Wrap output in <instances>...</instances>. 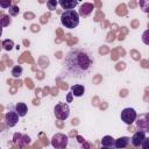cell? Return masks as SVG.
I'll return each mask as SVG.
<instances>
[{
  "label": "cell",
  "instance_id": "cell-1",
  "mask_svg": "<svg viewBox=\"0 0 149 149\" xmlns=\"http://www.w3.org/2000/svg\"><path fill=\"white\" fill-rule=\"evenodd\" d=\"M93 64V55L88 49L83 47L72 48L63 58L61 77L84 78L91 72Z\"/></svg>",
  "mask_w": 149,
  "mask_h": 149
},
{
  "label": "cell",
  "instance_id": "cell-2",
  "mask_svg": "<svg viewBox=\"0 0 149 149\" xmlns=\"http://www.w3.org/2000/svg\"><path fill=\"white\" fill-rule=\"evenodd\" d=\"M79 14L74 9H65L61 15V23L68 28L73 29L79 24Z\"/></svg>",
  "mask_w": 149,
  "mask_h": 149
},
{
  "label": "cell",
  "instance_id": "cell-3",
  "mask_svg": "<svg viewBox=\"0 0 149 149\" xmlns=\"http://www.w3.org/2000/svg\"><path fill=\"white\" fill-rule=\"evenodd\" d=\"M54 114L58 120H66L70 115V107L66 102H58L54 107Z\"/></svg>",
  "mask_w": 149,
  "mask_h": 149
},
{
  "label": "cell",
  "instance_id": "cell-4",
  "mask_svg": "<svg viewBox=\"0 0 149 149\" xmlns=\"http://www.w3.org/2000/svg\"><path fill=\"white\" fill-rule=\"evenodd\" d=\"M69 143V139L65 134L63 133H56L52 137H51V146L56 149H62L65 148Z\"/></svg>",
  "mask_w": 149,
  "mask_h": 149
},
{
  "label": "cell",
  "instance_id": "cell-5",
  "mask_svg": "<svg viewBox=\"0 0 149 149\" xmlns=\"http://www.w3.org/2000/svg\"><path fill=\"white\" fill-rule=\"evenodd\" d=\"M136 118H137V113L134 108L127 107V108H123L121 112V120L126 125H132L136 120Z\"/></svg>",
  "mask_w": 149,
  "mask_h": 149
},
{
  "label": "cell",
  "instance_id": "cell-6",
  "mask_svg": "<svg viewBox=\"0 0 149 149\" xmlns=\"http://www.w3.org/2000/svg\"><path fill=\"white\" fill-rule=\"evenodd\" d=\"M19 118H20V116H19V114L16 113L15 108H10V109L6 113V115H5L6 125H7L8 127H14V126L17 123Z\"/></svg>",
  "mask_w": 149,
  "mask_h": 149
},
{
  "label": "cell",
  "instance_id": "cell-7",
  "mask_svg": "<svg viewBox=\"0 0 149 149\" xmlns=\"http://www.w3.org/2000/svg\"><path fill=\"white\" fill-rule=\"evenodd\" d=\"M13 141H14V143L16 146H19V147L22 148V147H24V146H27V144L30 143V137L28 135H26V134L15 133L14 136H13Z\"/></svg>",
  "mask_w": 149,
  "mask_h": 149
},
{
  "label": "cell",
  "instance_id": "cell-8",
  "mask_svg": "<svg viewBox=\"0 0 149 149\" xmlns=\"http://www.w3.org/2000/svg\"><path fill=\"white\" fill-rule=\"evenodd\" d=\"M146 137H147V136H146V132H144V130H137V132L132 136L130 142H132V144H133L134 147H141V144H142V142H143V140H144Z\"/></svg>",
  "mask_w": 149,
  "mask_h": 149
},
{
  "label": "cell",
  "instance_id": "cell-9",
  "mask_svg": "<svg viewBox=\"0 0 149 149\" xmlns=\"http://www.w3.org/2000/svg\"><path fill=\"white\" fill-rule=\"evenodd\" d=\"M93 9H94L93 3H91V2H84V3L79 7L78 14H79V16H88V15L93 12Z\"/></svg>",
  "mask_w": 149,
  "mask_h": 149
},
{
  "label": "cell",
  "instance_id": "cell-10",
  "mask_svg": "<svg viewBox=\"0 0 149 149\" xmlns=\"http://www.w3.org/2000/svg\"><path fill=\"white\" fill-rule=\"evenodd\" d=\"M57 1L63 9H74V7L78 5L80 0H57Z\"/></svg>",
  "mask_w": 149,
  "mask_h": 149
},
{
  "label": "cell",
  "instance_id": "cell-11",
  "mask_svg": "<svg viewBox=\"0 0 149 149\" xmlns=\"http://www.w3.org/2000/svg\"><path fill=\"white\" fill-rule=\"evenodd\" d=\"M129 142H130V139L128 136H121V137L114 140V148H118V149L126 148V147H128Z\"/></svg>",
  "mask_w": 149,
  "mask_h": 149
},
{
  "label": "cell",
  "instance_id": "cell-12",
  "mask_svg": "<svg viewBox=\"0 0 149 149\" xmlns=\"http://www.w3.org/2000/svg\"><path fill=\"white\" fill-rule=\"evenodd\" d=\"M144 119H142V116H140L137 119V127L140 128V130H144L146 133L149 129V121H148V115H143Z\"/></svg>",
  "mask_w": 149,
  "mask_h": 149
},
{
  "label": "cell",
  "instance_id": "cell-13",
  "mask_svg": "<svg viewBox=\"0 0 149 149\" xmlns=\"http://www.w3.org/2000/svg\"><path fill=\"white\" fill-rule=\"evenodd\" d=\"M84 92H85V87L80 84H76V85L71 86V93L74 97H81L84 94Z\"/></svg>",
  "mask_w": 149,
  "mask_h": 149
},
{
  "label": "cell",
  "instance_id": "cell-14",
  "mask_svg": "<svg viewBox=\"0 0 149 149\" xmlns=\"http://www.w3.org/2000/svg\"><path fill=\"white\" fill-rule=\"evenodd\" d=\"M14 108H15L16 113L19 114V116H24L27 114V112H28V107H27V105L24 102H17Z\"/></svg>",
  "mask_w": 149,
  "mask_h": 149
},
{
  "label": "cell",
  "instance_id": "cell-15",
  "mask_svg": "<svg viewBox=\"0 0 149 149\" xmlns=\"http://www.w3.org/2000/svg\"><path fill=\"white\" fill-rule=\"evenodd\" d=\"M114 140L115 139H113L111 135H106L101 140V146L105 148H114Z\"/></svg>",
  "mask_w": 149,
  "mask_h": 149
},
{
  "label": "cell",
  "instance_id": "cell-16",
  "mask_svg": "<svg viewBox=\"0 0 149 149\" xmlns=\"http://www.w3.org/2000/svg\"><path fill=\"white\" fill-rule=\"evenodd\" d=\"M22 71H23L22 66H20V65H15V66L12 69L10 73H12V76H13L14 78H19V77L22 74Z\"/></svg>",
  "mask_w": 149,
  "mask_h": 149
},
{
  "label": "cell",
  "instance_id": "cell-17",
  "mask_svg": "<svg viewBox=\"0 0 149 149\" xmlns=\"http://www.w3.org/2000/svg\"><path fill=\"white\" fill-rule=\"evenodd\" d=\"M2 48L5 49V50H7V51H10L13 48H14V42L12 41V40H5V41H2Z\"/></svg>",
  "mask_w": 149,
  "mask_h": 149
},
{
  "label": "cell",
  "instance_id": "cell-18",
  "mask_svg": "<svg viewBox=\"0 0 149 149\" xmlns=\"http://www.w3.org/2000/svg\"><path fill=\"white\" fill-rule=\"evenodd\" d=\"M8 13H9V16H16V15L20 13V8H19V6H16V5H12V6H9V8H8Z\"/></svg>",
  "mask_w": 149,
  "mask_h": 149
},
{
  "label": "cell",
  "instance_id": "cell-19",
  "mask_svg": "<svg viewBox=\"0 0 149 149\" xmlns=\"http://www.w3.org/2000/svg\"><path fill=\"white\" fill-rule=\"evenodd\" d=\"M9 23H10L9 15H2L1 19H0V26L1 27H7V26H9Z\"/></svg>",
  "mask_w": 149,
  "mask_h": 149
},
{
  "label": "cell",
  "instance_id": "cell-20",
  "mask_svg": "<svg viewBox=\"0 0 149 149\" xmlns=\"http://www.w3.org/2000/svg\"><path fill=\"white\" fill-rule=\"evenodd\" d=\"M140 8L144 12V13H148L149 12V0H140Z\"/></svg>",
  "mask_w": 149,
  "mask_h": 149
},
{
  "label": "cell",
  "instance_id": "cell-21",
  "mask_svg": "<svg viewBox=\"0 0 149 149\" xmlns=\"http://www.w3.org/2000/svg\"><path fill=\"white\" fill-rule=\"evenodd\" d=\"M58 5V1L57 0H48L47 1V7L50 9V10H55L56 7Z\"/></svg>",
  "mask_w": 149,
  "mask_h": 149
},
{
  "label": "cell",
  "instance_id": "cell-22",
  "mask_svg": "<svg viewBox=\"0 0 149 149\" xmlns=\"http://www.w3.org/2000/svg\"><path fill=\"white\" fill-rule=\"evenodd\" d=\"M9 6H12V0H0V7L6 9L9 8Z\"/></svg>",
  "mask_w": 149,
  "mask_h": 149
},
{
  "label": "cell",
  "instance_id": "cell-23",
  "mask_svg": "<svg viewBox=\"0 0 149 149\" xmlns=\"http://www.w3.org/2000/svg\"><path fill=\"white\" fill-rule=\"evenodd\" d=\"M71 100H72V93L70 92L69 95H68V101H71Z\"/></svg>",
  "mask_w": 149,
  "mask_h": 149
},
{
  "label": "cell",
  "instance_id": "cell-24",
  "mask_svg": "<svg viewBox=\"0 0 149 149\" xmlns=\"http://www.w3.org/2000/svg\"><path fill=\"white\" fill-rule=\"evenodd\" d=\"M77 139H78V141H79V142H83V141H84V139H83L81 136H79V135L77 136Z\"/></svg>",
  "mask_w": 149,
  "mask_h": 149
},
{
  "label": "cell",
  "instance_id": "cell-25",
  "mask_svg": "<svg viewBox=\"0 0 149 149\" xmlns=\"http://www.w3.org/2000/svg\"><path fill=\"white\" fill-rule=\"evenodd\" d=\"M1 35H2V27L0 26V37H1Z\"/></svg>",
  "mask_w": 149,
  "mask_h": 149
}]
</instances>
